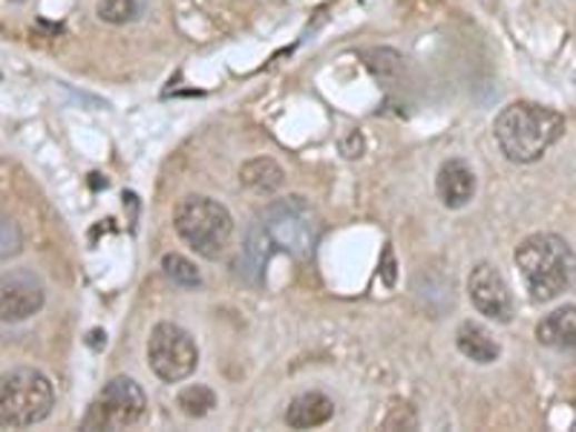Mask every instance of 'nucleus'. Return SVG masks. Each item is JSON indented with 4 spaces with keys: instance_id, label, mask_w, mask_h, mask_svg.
<instances>
[{
    "instance_id": "1",
    "label": "nucleus",
    "mask_w": 576,
    "mask_h": 432,
    "mask_svg": "<svg viewBox=\"0 0 576 432\" xmlns=\"http://www.w3.org/2000/svg\"><path fill=\"white\" fill-rule=\"evenodd\" d=\"M496 144L516 164L539 162L565 135V119L536 101H514L493 121Z\"/></svg>"
},
{
    "instance_id": "2",
    "label": "nucleus",
    "mask_w": 576,
    "mask_h": 432,
    "mask_svg": "<svg viewBox=\"0 0 576 432\" xmlns=\"http://www.w3.org/2000/svg\"><path fill=\"white\" fill-rule=\"evenodd\" d=\"M514 260L534 303H550L565 294L576 277L574 249L568 240L559 234H548V231L522 240Z\"/></svg>"
},
{
    "instance_id": "3",
    "label": "nucleus",
    "mask_w": 576,
    "mask_h": 432,
    "mask_svg": "<svg viewBox=\"0 0 576 432\" xmlns=\"http://www.w3.org/2000/svg\"><path fill=\"white\" fill-rule=\"evenodd\" d=\"M56 406L52 381L41 369L18 366L0 375V430H27L50 419Z\"/></svg>"
},
{
    "instance_id": "4",
    "label": "nucleus",
    "mask_w": 576,
    "mask_h": 432,
    "mask_svg": "<svg viewBox=\"0 0 576 432\" xmlns=\"http://www.w3.org/2000/svg\"><path fill=\"white\" fill-rule=\"evenodd\" d=\"M176 234L205 260H219L234 234V217L211 197H185L173 211Z\"/></svg>"
},
{
    "instance_id": "5",
    "label": "nucleus",
    "mask_w": 576,
    "mask_h": 432,
    "mask_svg": "<svg viewBox=\"0 0 576 432\" xmlns=\"http://www.w3.org/2000/svg\"><path fill=\"white\" fill-rule=\"evenodd\" d=\"M254 228L260 231L262 240L268 242V249L271 251H282V254L291 257H306L315 249L320 222H317L315 208H311L306 199L288 197L271 202V205L257 217Z\"/></svg>"
},
{
    "instance_id": "6",
    "label": "nucleus",
    "mask_w": 576,
    "mask_h": 432,
    "mask_svg": "<svg viewBox=\"0 0 576 432\" xmlns=\"http://www.w3.org/2000/svg\"><path fill=\"white\" fill-rule=\"evenodd\" d=\"M148 412V395L133 378H113L87 410L85 430H130Z\"/></svg>"
},
{
    "instance_id": "7",
    "label": "nucleus",
    "mask_w": 576,
    "mask_h": 432,
    "mask_svg": "<svg viewBox=\"0 0 576 432\" xmlns=\"http://www.w3.org/2000/svg\"><path fill=\"white\" fill-rule=\"evenodd\" d=\"M148 366L159 381L182 383L199 366V349L193 334L176 323H159L150 332Z\"/></svg>"
},
{
    "instance_id": "8",
    "label": "nucleus",
    "mask_w": 576,
    "mask_h": 432,
    "mask_svg": "<svg viewBox=\"0 0 576 432\" xmlns=\"http://www.w3.org/2000/svg\"><path fill=\"white\" fill-rule=\"evenodd\" d=\"M467 298H470L473 309L478 314H485L487 320H496V323H510L514 320V291H510L505 274L493 262L473 265V271L467 274Z\"/></svg>"
},
{
    "instance_id": "9",
    "label": "nucleus",
    "mask_w": 576,
    "mask_h": 432,
    "mask_svg": "<svg viewBox=\"0 0 576 432\" xmlns=\"http://www.w3.org/2000/svg\"><path fill=\"white\" fill-rule=\"evenodd\" d=\"M47 303L43 283L32 271L14 269L0 277V323H23Z\"/></svg>"
},
{
    "instance_id": "10",
    "label": "nucleus",
    "mask_w": 576,
    "mask_h": 432,
    "mask_svg": "<svg viewBox=\"0 0 576 432\" xmlns=\"http://www.w3.org/2000/svg\"><path fill=\"white\" fill-rule=\"evenodd\" d=\"M436 193L441 199L444 208H464L470 205V199L476 197V173L461 159H450L441 164V171L436 177Z\"/></svg>"
},
{
    "instance_id": "11",
    "label": "nucleus",
    "mask_w": 576,
    "mask_h": 432,
    "mask_svg": "<svg viewBox=\"0 0 576 432\" xmlns=\"http://www.w3.org/2000/svg\"><path fill=\"white\" fill-rule=\"evenodd\" d=\"M536 341L556 352L576 349V305H559L536 323Z\"/></svg>"
},
{
    "instance_id": "12",
    "label": "nucleus",
    "mask_w": 576,
    "mask_h": 432,
    "mask_svg": "<svg viewBox=\"0 0 576 432\" xmlns=\"http://www.w3.org/2000/svg\"><path fill=\"white\" fill-rule=\"evenodd\" d=\"M335 419V401L324 392H302L286 410V424L291 430H315Z\"/></svg>"
},
{
    "instance_id": "13",
    "label": "nucleus",
    "mask_w": 576,
    "mask_h": 432,
    "mask_svg": "<svg viewBox=\"0 0 576 432\" xmlns=\"http://www.w3.org/2000/svg\"><path fill=\"white\" fill-rule=\"evenodd\" d=\"M456 346L467 361L481 363V366L496 363L501 354V346L496 343V338L481 323H473V320H467V323H461L456 329Z\"/></svg>"
},
{
    "instance_id": "14",
    "label": "nucleus",
    "mask_w": 576,
    "mask_h": 432,
    "mask_svg": "<svg viewBox=\"0 0 576 432\" xmlns=\"http://www.w3.org/2000/svg\"><path fill=\"white\" fill-rule=\"evenodd\" d=\"M239 182L246 184L248 191L271 197V193L280 191L282 182H286V171H282L275 159L260 157V159H251V162H246L242 168H239Z\"/></svg>"
},
{
    "instance_id": "15",
    "label": "nucleus",
    "mask_w": 576,
    "mask_h": 432,
    "mask_svg": "<svg viewBox=\"0 0 576 432\" xmlns=\"http://www.w3.org/2000/svg\"><path fill=\"white\" fill-rule=\"evenodd\" d=\"M176 404H179L182 415H188V419H205L217 406V395H213V390L202 386V383H190V386L179 392Z\"/></svg>"
},
{
    "instance_id": "16",
    "label": "nucleus",
    "mask_w": 576,
    "mask_h": 432,
    "mask_svg": "<svg viewBox=\"0 0 576 432\" xmlns=\"http://www.w3.org/2000/svg\"><path fill=\"white\" fill-rule=\"evenodd\" d=\"M145 0H99L96 7V14H99L105 23H113V27H121V23H133L145 14Z\"/></svg>"
},
{
    "instance_id": "17",
    "label": "nucleus",
    "mask_w": 576,
    "mask_h": 432,
    "mask_svg": "<svg viewBox=\"0 0 576 432\" xmlns=\"http://www.w3.org/2000/svg\"><path fill=\"white\" fill-rule=\"evenodd\" d=\"M162 269L165 274H168L176 285H182V289H197V285H202V274H199V269L188 260V257L165 254Z\"/></svg>"
}]
</instances>
